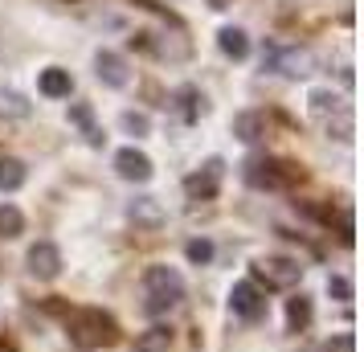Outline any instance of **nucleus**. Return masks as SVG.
Here are the masks:
<instances>
[{"mask_svg": "<svg viewBox=\"0 0 364 352\" xmlns=\"http://www.w3.org/2000/svg\"><path fill=\"white\" fill-rule=\"evenodd\" d=\"M25 234V213H21L17 205H0V238H21Z\"/></svg>", "mask_w": 364, "mask_h": 352, "instance_id": "412c9836", "label": "nucleus"}, {"mask_svg": "<svg viewBox=\"0 0 364 352\" xmlns=\"http://www.w3.org/2000/svg\"><path fill=\"white\" fill-rule=\"evenodd\" d=\"M127 218H132L139 230H160L168 221V213L156 197H135V201H127Z\"/></svg>", "mask_w": 364, "mask_h": 352, "instance_id": "f8f14e48", "label": "nucleus"}, {"mask_svg": "<svg viewBox=\"0 0 364 352\" xmlns=\"http://www.w3.org/2000/svg\"><path fill=\"white\" fill-rule=\"evenodd\" d=\"M168 348H172V328L168 324H156V328L135 336V352H168Z\"/></svg>", "mask_w": 364, "mask_h": 352, "instance_id": "a211bd4d", "label": "nucleus"}, {"mask_svg": "<svg viewBox=\"0 0 364 352\" xmlns=\"http://www.w3.org/2000/svg\"><path fill=\"white\" fill-rule=\"evenodd\" d=\"M25 267H29L33 279L50 283V279L62 274V250H58L53 242H37V246H29V254H25Z\"/></svg>", "mask_w": 364, "mask_h": 352, "instance_id": "1a4fd4ad", "label": "nucleus"}, {"mask_svg": "<svg viewBox=\"0 0 364 352\" xmlns=\"http://www.w3.org/2000/svg\"><path fill=\"white\" fill-rule=\"evenodd\" d=\"M95 74H99V82L111 86V90L132 86V66H127V58L115 53V50H99L95 53Z\"/></svg>", "mask_w": 364, "mask_h": 352, "instance_id": "6e6552de", "label": "nucleus"}, {"mask_svg": "<svg viewBox=\"0 0 364 352\" xmlns=\"http://www.w3.org/2000/svg\"><path fill=\"white\" fill-rule=\"evenodd\" d=\"M328 295L336 303H352V279H344V274H331V279H328Z\"/></svg>", "mask_w": 364, "mask_h": 352, "instance_id": "393cba45", "label": "nucleus"}, {"mask_svg": "<svg viewBox=\"0 0 364 352\" xmlns=\"http://www.w3.org/2000/svg\"><path fill=\"white\" fill-rule=\"evenodd\" d=\"M132 46L151 50L156 58H164V62H184L193 53V41L184 37V29H176V33H135Z\"/></svg>", "mask_w": 364, "mask_h": 352, "instance_id": "423d86ee", "label": "nucleus"}, {"mask_svg": "<svg viewBox=\"0 0 364 352\" xmlns=\"http://www.w3.org/2000/svg\"><path fill=\"white\" fill-rule=\"evenodd\" d=\"M37 90H41L46 99H70V90H74V78H70V70L50 66V70H41V78H37Z\"/></svg>", "mask_w": 364, "mask_h": 352, "instance_id": "ddd939ff", "label": "nucleus"}, {"mask_svg": "<svg viewBox=\"0 0 364 352\" xmlns=\"http://www.w3.org/2000/svg\"><path fill=\"white\" fill-rule=\"evenodd\" d=\"M233 135H237L242 144L262 139V135H266V115H262V111H242V115H233Z\"/></svg>", "mask_w": 364, "mask_h": 352, "instance_id": "dca6fc26", "label": "nucleus"}, {"mask_svg": "<svg viewBox=\"0 0 364 352\" xmlns=\"http://www.w3.org/2000/svg\"><path fill=\"white\" fill-rule=\"evenodd\" d=\"M230 311L242 319H258L266 311V295L258 291V283H250V279H242V283L230 287Z\"/></svg>", "mask_w": 364, "mask_h": 352, "instance_id": "9d476101", "label": "nucleus"}, {"mask_svg": "<svg viewBox=\"0 0 364 352\" xmlns=\"http://www.w3.org/2000/svg\"><path fill=\"white\" fill-rule=\"evenodd\" d=\"M66 328H70V340H74L78 348H102V344H115L119 340L115 319L107 316V311H95V307L74 311Z\"/></svg>", "mask_w": 364, "mask_h": 352, "instance_id": "7ed1b4c3", "label": "nucleus"}, {"mask_svg": "<svg viewBox=\"0 0 364 352\" xmlns=\"http://www.w3.org/2000/svg\"><path fill=\"white\" fill-rule=\"evenodd\" d=\"M144 287H148V303H144V311H148V316H164V311H172V307L184 299V279H181V270H176V267H164V262L148 267V274H144Z\"/></svg>", "mask_w": 364, "mask_h": 352, "instance_id": "f03ea898", "label": "nucleus"}, {"mask_svg": "<svg viewBox=\"0 0 364 352\" xmlns=\"http://www.w3.org/2000/svg\"><path fill=\"white\" fill-rule=\"evenodd\" d=\"M287 324H291L295 332H303V328L311 324V299H307V295H295V299L287 303Z\"/></svg>", "mask_w": 364, "mask_h": 352, "instance_id": "4be33fe9", "label": "nucleus"}, {"mask_svg": "<svg viewBox=\"0 0 364 352\" xmlns=\"http://www.w3.org/2000/svg\"><path fill=\"white\" fill-rule=\"evenodd\" d=\"M262 66L270 74H282V78H307L315 70V53L307 46H282V41H270L262 50Z\"/></svg>", "mask_w": 364, "mask_h": 352, "instance_id": "20e7f679", "label": "nucleus"}, {"mask_svg": "<svg viewBox=\"0 0 364 352\" xmlns=\"http://www.w3.org/2000/svg\"><path fill=\"white\" fill-rule=\"evenodd\" d=\"M217 46H221V53H225V58L242 62V58L250 53V33H246V29H237V25H225V29L217 33Z\"/></svg>", "mask_w": 364, "mask_h": 352, "instance_id": "2eb2a0df", "label": "nucleus"}, {"mask_svg": "<svg viewBox=\"0 0 364 352\" xmlns=\"http://www.w3.org/2000/svg\"><path fill=\"white\" fill-rule=\"evenodd\" d=\"M307 115H311V123L319 127V132L331 135V139H340V144H348L352 132H356L352 107H348L336 90H328V86H319V90L307 95Z\"/></svg>", "mask_w": 364, "mask_h": 352, "instance_id": "f257e3e1", "label": "nucleus"}, {"mask_svg": "<svg viewBox=\"0 0 364 352\" xmlns=\"http://www.w3.org/2000/svg\"><path fill=\"white\" fill-rule=\"evenodd\" d=\"M33 115V102L17 95V90H0V119H29Z\"/></svg>", "mask_w": 364, "mask_h": 352, "instance_id": "aec40b11", "label": "nucleus"}, {"mask_svg": "<svg viewBox=\"0 0 364 352\" xmlns=\"http://www.w3.org/2000/svg\"><path fill=\"white\" fill-rule=\"evenodd\" d=\"M25 164H21L17 156H0V193H17L25 185Z\"/></svg>", "mask_w": 364, "mask_h": 352, "instance_id": "6ab92c4d", "label": "nucleus"}, {"mask_svg": "<svg viewBox=\"0 0 364 352\" xmlns=\"http://www.w3.org/2000/svg\"><path fill=\"white\" fill-rule=\"evenodd\" d=\"M70 123H78L86 135V144L90 148H102V132L99 123H95V111H90V102H70Z\"/></svg>", "mask_w": 364, "mask_h": 352, "instance_id": "f3484780", "label": "nucleus"}, {"mask_svg": "<svg viewBox=\"0 0 364 352\" xmlns=\"http://www.w3.org/2000/svg\"><path fill=\"white\" fill-rule=\"evenodd\" d=\"M184 258H188L193 267H205V262H213V242H209V238H193V242L184 246Z\"/></svg>", "mask_w": 364, "mask_h": 352, "instance_id": "5701e85b", "label": "nucleus"}, {"mask_svg": "<svg viewBox=\"0 0 364 352\" xmlns=\"http://www.w3.org/2000/svg\"><path fill=\"white\" fill-rule=\"evenodd\" d=\"M172 99H176L172 107H176V111H181V119H188V123H193V119H200L205 111H209V102H205V95H200L197 86H181Z\"/></svg>", "mask_w": 364, "mask_h": 352, "instance_id": "4468645a", "label": "nucleus"}, {"mask_svg": "<svg viewBox=\"0 0 364 352\" xmlns=\"http://www.w3.org/2000/svg\"><path fill=\"white\" fill-rule=\"evenodd\" d=\"M221 176H225V160L213 156V160H205L193 176H184V193L197 197V201H209V197H217V188H221Z\"/></svg>", "mask_w": 364, "mask_h": 352, "instance_id": "0eeeda50", "label": "nucleus"}, {"mask_svg": "<svg viewBox=\"0 0 364 352\" xmlns=\"http://www.w3.org/2000/svg\"><path fill=\"white\" fill-rule=\"evenodd\" d=\"M319 352H356V340H352V332H344V336H336V340H328Z\"/></svg>", "mask_w": 364, "mask_h": 352, "instance_id": "a878e982", "label": "nucleus"}, {"mask_svg": "<svg viewBox=\"0 0 364 352\" xmlns=\"http://www.w3.org/2000/svg\"><path fill=\"white\" fill-rule=\"evenodd\" d=\"M119 127H123L127 135H135V139H139V135H148V132H151V119L144 115V111H123V115H119Z\"/></svg>", "mask_w": 364, "mask_h": 352, "instance_id": "b1692460", "label": "nucleus"}, {"mask_svg": "<svg viewBox=\"0 0 364 352\" xmlns=\"http://www.w3.org/2000/svg\"><path fill=\"white\" fill-rule=\"evenodd\" d=\"M254 274H258L266 287H274V291H291V287L303 283V267H299V258H282V254L258 258V262H254Z\"/></svg>", "mask_w": 364, "mask_h": 352, "instance_id": "39448f33", "label": "nucleus"}, {"mask_svg": "<svg viewBox=\"0 0 364 352\" xmlns=\"http://www.w3.org/2000/svg\"><path fill=\"white\" fill-rule=\"evenodd\" d=\"M115 172L123 176V181H135V185H144V181H151V156L139 148H119L115 151Z\"/></svg>", "mask_w": 364, "mask_h": 352, "instance_id": "9b49d317", "label": "nucleus"}, {"mask_svg": "<svg viewBox=\"0 0 364 352\" xmlns=\"http://www.w3.org/2000/svg\"><path fill=\"white\" fill-rule=\"evenodd\" d=\"M209 4H213V9H230V0H209Z\"/></svg>", "mask_w": 364, "mask_h": 352, "instance_id": "bb28decb", "label": "nucleus"}]
</instances>
